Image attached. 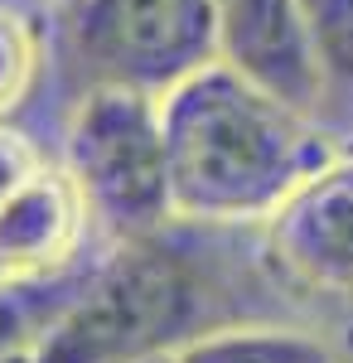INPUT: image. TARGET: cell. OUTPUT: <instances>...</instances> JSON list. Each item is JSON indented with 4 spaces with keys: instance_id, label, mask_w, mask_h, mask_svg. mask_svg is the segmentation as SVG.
I'll return each instance as SVG.
<instances>
[{
    "instance_id": "cell-1",
    "label": "cell",
    "mask_w": 353,
    "mask_h": 363,
    "mask_svg": "<svg viewBox=\"0 0 353 363\" xmlns=\"http://www.w3.org/2000/svg\"><path fill=\"white\" fill-rule=\"evenodd\" d=\"M169 213L198 228H262L339 150L320 116L281 102L232 63H203L160 92Z\"/></svg>"
},
{
    "instance_id": "cell-2",
    "label": "cell",
    "mask_w": 353,
    "mask_h": 363,
    "mask_svg": "<svg viewBox=\"0 0 353 363\" xmlns=\"http://www.w3.org/2000/svg\"><path fill=\"white\" fill-rule=\"evenodd\" d=\"M242 228L164 223L131 242H107L73 306L20 363H150L218 325L247 320L242 267L228 238Z\"/></svg>"
},
{
    "instance_id": "cell-3",
    "label": "cell",
    "mask_w": 353,
    "mask_h": 363,
    "mask_svg": "<svg viewBox=\"0 0 353 363\" xmlns=\"http://www.w3.org/2000/svg\"><path fill=\"white\" fill-rule=\"evenodd\" d=\"M49 58L68 97L97 87L160 97L218 58L213 0H58Z\"/></svg>"
},
{
    "instance_id": "cell-4",
    "label": "cell",
    "mask_w": 353,
    "mask_h": 363,
    "mask_svg": "<svg viewBox=\"0 0 353 363\" xmlns=\"http://www.w3.org/2000/svg\"><path fill=\"white\" fill-rule=\"evenodd\" d=\"M58 165L73 179L87 223L107 242H131L174 223L160 102L150 92L97 87L73 97Z\"/></svg>"
},
{
    "instance_id": "cell-5",
    "label": "cell",
    "mask_w": 353,
    "mask_h": 363,
    "mask_svg": "<svg viewBox=\"0 0 353 363\" xmlns=\"http://www.w3.org/2000/svg\"><path fill=\"white\" fill-rule=\"evenodd\" d=\"M262 262L286 286L353 296V155L334 150L262 223Z\"/></svg>"
},
{
    "instance_id": "cell-6",
    "label": "cell",
    "mask_w": 353,
    "mask_h": 363,
    "mask_svg": "<svg viewBox=\"0 0 353 363\" xmlns=\"http://www.w3.org/2000/svg\"><path fill=\"white\" fill-rule=\"evenodd\" d=\"M218 58L300 112L320 116V73L296 0H213Z\"/></svg>"
},
{
    "instance_id": "cell-7",
    "label": "cell",
    "mask_w": 353,
    "mask_h": 363,
    "mask_svg": "<svg viewBox=\"0 0 353 363\" xmlns=\"http://www.w3.org/2000/svg\"><path fill=\"white\" fill-rule=\"evenodd\" d=\"M87 208L58 160L0 199V277H39L87 252Z\"/></svg>"
},
{
    "instance_id": "cell-8",
    "label": "cell",
    "mask_w": 353,
    "mask_h": 363,
    "mask_svg": "<svg viewBox=\"0 0 353 363\" xmlns=\"http://www.w3.org/2000/svg\"><path fill=\"white\" fill-rule=\"evenodd\" d=\"M97 252H82L68 267L39 272V277H5L0 281V363H20L54 330V320L73 306L82 281L92 272Z\"/></svg>"
},
{
    "instance_id": "cell-9",
    "label": "cell",
    "mask_w": 353,
    "mask_h": 363,
    "mask_svg": "<svg viewBox=\"0 0 353 363\" xmlns=\"http://www.w3.org/2000/svg\"><path fill=\"white\" fill-rule=\"evenodd\" d=\"M150 363H334V354L305 330L237 320V325H218L208 335L184 339Z\"/></svg>"
},
{
    "instance_id": "cell-10",
    "label": "cell",
    "mask_w": 353,
    "mask_h": 363,
    "mask_svg": "<svg viewBox=\"0 0 353 363\" xmlns=\"http://www.w3.org/2000/svg\"><path fill=\"white\" fill-rule=\"evenodd\" d=\"M296 15L320 73V121L344 112L353 131V0H296Z\"/></svg>"
},
{
    "instance_id": "cell-11",
    "label": "cell",
    "mask_w": 353,
    "mask_h": 363,
    "mask_svg": "<svg viewBox=\"0 0 353 363\" xmlns=\"http://www.w3.org/2000/svg\"><path fill=\"white\" fill-rule=\"evenodd\" d=\"M39 63H44L39 25H29L15 10H0V116L25 102V92L39 78Z\"/></svg>"
},
{
    "instance_id": "cell-12",
    "label": "cell",
    "mask_w": 353,
    "mask_h": 363,
    "mask_svg": "<svg viewBox=\"0 0 353 363\" xmlns=\"http://www.w3.org/2000/svg\"><path fill=\"white\" fill-rule=\"evenodd\" d=\"M44 160H49V155H44L34 140L20 136V131H10V126L0 121V199L10 194V189H20Z\"/></svg>"
},
{
    "instance_id": "cell-13",
    "label": "cell",
    "mask_w": 353,
    "mask_h": 363,
    "mask_svg": "<svg viewBox=\"0 0 353 363\" xmlns=\"http://www.w3.org/2000/svg\"><path fill=\"white\" fill-rule=\"evenodd\" d=\"M339 150H349V155H353V131H349L344 140H339Z\"/></svg>"
},
{
    "instance_id": "cell-14",
    "label": "cell",
    "mask_w": 353,
    "mask_h": 363,
    "mask_svg": "<svg viewBox=\"0 0 353 363\" xmlns=\"http://www.w3.org/2000/svg\"><path fill=\"white\" fill-rule=\"evenodd\" d=\"M0 281H5V277H0Z\"/></svg>"
}]
</instances>
